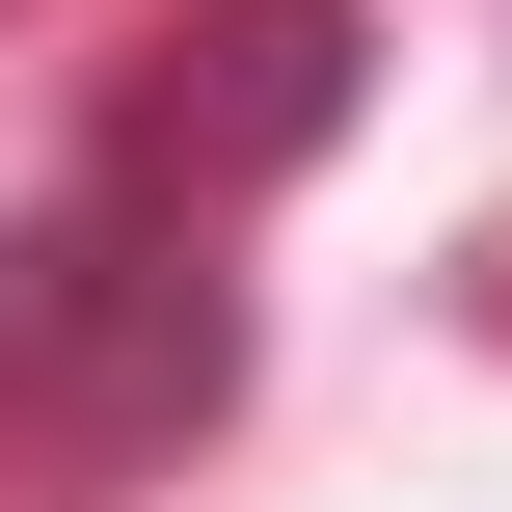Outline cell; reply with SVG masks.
<instances>
[{"instance_id": "obj_1", "label": "cell", "mask_w": 512, "mask_h": 512, "mask_svg": "<svg viewBox=\"0 0 512 512\" xmlns=\"http://www.w3.org/2000/svg\"><path fill=\"white\" fill-rule=\"evenodd\" d=\"M189 432H243V216L54 162L0 216V512H108Z\"/></svg>"}, {"instance_id": "obj_2", "label": "cell", "mask_w": 512, "mask_h": 512, "mask_svg": "<svg viewBox=\"0 0 512 512\" xmlns=\"http://www.w3.org/2000/svg\"><path fill=\"white\" fill-rule=\"evenodd\" d=\"M351 81H378V0H162L135 54H108V189H189V216H243V189H297L324 135H351Z\"/></svg>"}]
</instances>
